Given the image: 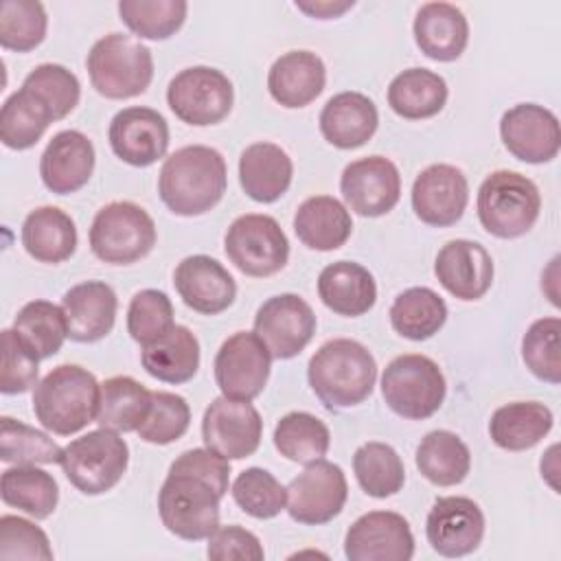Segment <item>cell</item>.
Listing matches in <instances>:
<instances>
[{
	"instance_id": "cell-1",
	"label": "cell",
	"mask_w": 561,
	"mask_h": 561,
	"mask_svg": "<svg viewBox=\"0 0 561 561\" xmlns=\"http://www.w3.org/2000/svg\"><path fill=\"white\" fill-rule=\"evenodd\" d=\"M228 186L224 156L206 145H188L164 158L158 173L162 204L180 217H197L215 208Z\"/></svg>"
},
{
	"instance_id": "cell-2",
	"label": "cell",
	"mask_w": 561,
	"mask_h": 561,
	"mask_svg": "<svg viewBox=\"0 0 561 561\" xmlns=\"http://www.w3.org/2000/svg\"><path fill=\"white\" fill-rule=\"evenodd\" d=\"M307 379L327 410H344L370 397L377 381V362L362 342L335 337L311 355Z\"/></svg>"
},
{
	"instance_id": "cell-3",
	"label": "cell",
	"mask_w": 561,
	"mask_h": 561,
	"mask_svg": "<svg viewBox=\"0 0 561 561\" xmlns=\"http://www.w3.org/2000/svg\"><path fill=\"white\" fill-rule=\"evenodd\" d=\"M99 403L101 383L90 370L77 364L53 368L33 390L35 419L57 436L77 434L96 421Z\"/></svg>"
},
{
	"instance_id": "cell-4",
	"label": "cell",
	"mask_w": 561,
	"mask_h": 561,
	"mask_svg": "<svg viewBox=\"0 0 561 561\" xmlns=\"http://www.w3.org/2000/svg\"><path fill=\"white\" fill-rule=\"evenodd\" d=\"M92 88L114 101L142 94L153 79V55L136 37L110 33L96 39L85 59Z\"/></svg>"
},
{
	"instance_id": "cell-5",
	"label": "cell",
	"mask_w": 561,
	"mask_h": 561,
	"mask_svg": "<svg viewBox=\"0 0 561 561\" xmlns=\"http://www.w3.org/2000/svg\"><path fill=\"white\" fill-rule=\"evenodd\" d=\"M478 219L482 228L497 239H517L526 234L541 210L537 184L508 169L493 171L478 188Z\"/></svg>"
},
{
	"instance_id": "cell-6",
	"label": "cell",
	"mask_w": 561,
	"mask_h": 561,
	"mask_svg": "<svg viewBox=\"0 0 561 561\" xmlns=\"http://www.w3.org/2000/svg\"><path fill=\"white\" fill-rule=\"evenodd\" d=\"M447 383L438 364L421 353L394 357L381 375L386 405L410 421L430 419L445 401Z\"/></svg>"
},
{
	"instance_id": "cell-7",
	"label": "cell",
	"mask_w": 561,
	"mask_h": 561,
	"mask_svg": "<svg viewBox=\"0 0 561 561\" xmlns=\"http://www.w3.org/2000/svg\"><path fill=\"white\" fill-rule=\"evenodd\" d=\"M61 469L68 482L83 495H101L114 489L127 471L129 447L118 432L99 427L64 447Z\"/></svg>"
},
{
	"instance_id": "cell-8",
	"label": "cell",
	"mask_w": 561,
	"mask_h": 561,
	"mask_svg": "<svg viewBox=\"0 0 561 561\" xmlns=\"http://www.w3.org/2000/svg\"><path fill=\"white\" fill-rule=\"evenodd\" d=\"M92 254L110 265H129L145 259L156 245L151 215L134 202H110L96 210L90 226Z\"/></svg>"
},
{
	"instance_id": "cell-9",
	"label": "cell",
	"mask_w": 561,
	"mask_h": 561,
	"mask_svg": "<svg viewBox=\"0 0 561 561\" xmlns=\"http://www.w3.org/2000/svg\"><path fill=\"white\" fill-rule=\"evenodd\" d=\"M221 495L202 478L169 471L158 491V513L169 533L186 541L208 539L219 526Z\"/></svg>"
},
{
	"instance_id": "cell-10",
	"label": "cell",
	"mask_w": 561,
	"mask_h": 561,
	"mask_svg": "<svg viewBox=\"0 0 561 561\" xmlns=\"http://www.w3.org/2000/svg\"><path fill=\"white\" fill-rule=\"evenodd\" d=\"M224 250L239 272L254 278L280 272L289 259V241L278 221L256 213L241 215L228 226Z\"/></svg>"
},
{
	"instance_id": "cell-11",
	"label": "cell",
	"mask_w": 561,
	"mask_h": 561,
	"mask_svg": "<svg viewBox=\"0 0 561 561\" xmlns=\"http://www.w3.org/2000/svg\"><path fill=\"white\" fill-rule=\"evenodd\" d=\"M167 103L186 125H217L232 110L234 88L221 70L210 66H191L169 81Z\"/></svg>"
},
{
	"instance_id": "cell-12",
	"label": "cell",
	"mask_w": 561,
	"mask_h": 561,
	"mask_svg": "<svg viewBox=\"0 0 561 561\" xmlns=\"http://www.w3.org/2000/svg\"><path fill=\"white\" fill-rule=\"evenodd\" d=\"M348 484L340 465L324 458L305 465L287 484V513L305 526H320L337 517L346 504Z\"/></svg>"
},
{
	"instance_id": "cell-13",
	"label": "cell",
	"mask_w": 561,
	"mask_h": 561,
	"mask_svg": "<svg viewBox=\"0 0 561 561\" xmlns=\"http://www.w3.org/2000/svg\"><path fill=\"white\" fill-rule=\"evenodd\" d=\"M213 368L224 397L252 401L270 379L272 355L254 331H237L219 346Z\"/></svg>"
},
{
	"instance_id": "cell-14",
	"label": "cell",
	"mask_w": 561,
	"mask_h": 561,
	"mask_svg": "<svg viewBox=\"0 0 561 561\" xmlns=\"http://www.w3.org/2000/svg\"><path fill=\"white\" fill-rule=\"evenodd\" d=\"M254 333L263 340L272 359H291L311 342L316 313L298 294H278L259 307Z\"/></svg>"
},
{
	"instance_id": "cell-15",
	"label": "cell",
	"mask_w": 561,
	"mask_h": 561,
	"mask_svg": "<svg viewBox=\"0 0 561 561\" xmlns=\"http://www.w3.org/2000/svg\"><path fill=\"white\" fill-rule=\"evenodd\" d=\"M263 436V421L250 401L217 397L204 410L202 438L204 445L228 460L252 456Z\"/></svg>"
},
{
	"instance_id": "cell-16",
	"label": "cell",
	"mask_w": 561,
	"mask_h": 561,
	"mask_svg": "<svg viewBox=\"0 0 561 561\" xmlns=\"http://www.w3.org/2000/svg\"><path fill=\"white\" fill-rule=\"evenodd\" d=\"M344 554L351 561H410L414 557V535L403 515L370 511L348 526Z\"/></svg>"
},
{
	"instance_id": "cell-17",
	"label": "cell",
	"mask_w": 561,
	"mask_h": 561,
	"mask_svg": "<svg viewBox=\"0 0 561 561\" xmlns=\"http://www.w3.org/2000/svg\"><path fill=\"white\" fill-rule=\"evenodd\" d=\"M340 191L348 210L362 217H381L390 213L401 197V175L392 160L368 156L344 167Z\"/></svg>"
},
{
	"instance_id": "cell-18",
	"label": "cell",
	"mask_w": 561,
	"mask_h": 561,
	"mask_svg": "<svg viewBox=\"0 0 561 561\" xmlns=\"http://www.w3.org/2000/svg\"><path fill=\"white\" fill-rule=\"evenodd\" d=\"M425 535L440 557H467L478 550L484 537V513L471 497H438L427 513Z\"/></svg>"
},
{
	"instance_id": "cell-19",
	"label": "cell",
	"mask_w": 561,
	"mask_h": 561,
	"mask_svg": "<svg viewBox=\"0 0 561 561\" xmlns=\"http://www.w3.org/2000/svg\"><path fill=\"white\" fill-rule=\"evenodd\" d=\"M500 138L508 153L528 164H543L557 158L561 147L559 118L543 105L519 103L500 118Z\"/></svg>"
},
{
	"instance_id": "cell-20",
	"label": "cell",
	"mask_w": 561,
	"mask_h": 561,
	"mask_svg": "<svg viewBox=\"0 0 561 561\" xmlns=\"http://www.w3.org/2000/svg\"><path fill=\"white\" fill-rule=\"evenodd\" d=\"M412 210L414 215L436 228L454 226L469 202V184L465 173L454 164H430L412 184Z\"/></svg>"
},
{
	"instance_id": "cell-21",
	"label": "cell",
	"mask_w": 561,
	"mask_h": 561,
	"mask_svg": "<svg viewBox=\"0 0 561 561\" xmlns=\"http://www.w3.org/2000/svg\"><path fill=\"white\" fill-rule=\"evenodd\" d=\"M110 147L116 158L131 167H149L169 149V125L151 107H125L110 123Z\"/></svg>"
},
{
	"instance_id": "cell-22",
	"label": "cell",
	"mask_w": 561,
	"mask_h": 561,
	"mask_svg": "<svg viewBox=\"0 0 561 561\" xmlns=\"http://www.w3.org/2000/svg\"><path fill=\"white\" fill-rule=\"evenodd\" d=\"M438 283L458 300H480L493 285V259L471 239L447 241L434 261Z\"/></svg>"
},
{
	"instance_id": "cell-23",
	"label": "cell",
	"mask_w": 561,
	"mask_h": 561,
	"mask_svg": "<svg viewBox=\"0 0 561 561\" xmlns=\"http://www.w3.org/2000/svg\"><path fill=\"white\" fill-rule=\"evenodd\" d=\"M173 285L184 305L204 316L226 311L237 296V283L230 272L206 254L182 259L173 272Z\"/></svg>"
},
{
	"instance_id": "cell-24",
	"label": "cell",
	"mask_w": 561,
	"mask_h": 561,
	"mask_svg": "<svg viewBox=\"0 0 561 561\" xmlns=\"http://www.w3.org/2000/svg\"><path fill=\"white\" fill-rule=\"evenodd\" d=\"M94 171V145L79 129L57 131L42 158L39 175L48 191L57 195H68L88 184Z\"/></svg>"
},
{
	"instance_id": "cell-25",
	"label": "cell",
	"mask_w": 561,
	"mask_h": 561,
	"mask_svg": "<svg viewBox=\"0 0 561 561\" xmlns=\"http://www.w3.org/2000/svg\"><path fill=\"white\" fill-rule=\"evenodd\" d=\"M61 309L72 342L90 344L103 340L116 320V291L103 280H85L70 287L61 298Z\"/></svg>"
},
{
	"instance_id": "cell-26",
	"label": "cell",
	"mask_w": 561,
	"mask_h": 561,
	"mask_svg": "<svg viewBox=\"0 0 561 561\" xmlns=\"http://www.w3.org/2000/svg\"><path fill=\"white\" fill-rule=\"evenodd\" d=\"M324 61L311 50H289L280 55L267 72V90L272 99L289 110L316 101L324 90Z\"/></svg>"
},
{
	"instance_id": "cell-27",
	"label": "cell",
	"mask_w": 561,
	"mask_h": 561,
	"mask_svg": "<svg viewBox=\"0 0 561 561\" xmlns=\"http://www.w3.org/2000/svg\"><path fill=\"white\" fill-rule=\"evenodd\" d=\"M322 138L337 149H357L373 138L379 125L375 103L362 92L333 94L318 118Z\"/></svg>"
},
{
	"instance_id": "cell-28",
	"label": "cell",
	"mask_w": 561,
	"mask_h": 561,
	"mask_svg": "<svg viewBox=\"0 0 561 561\" xmlns=\"http://www.w3.org/2000/svg\"><path fill=\"white\" fill-rule=\"evenodd\" d=\"M414 42L434 61L458 59L469 42L465 13L449 2H425L414 18Z\"/></svg>"
},
{
	"instance_id": "cell-29",
	"label": "cell",
	"mask_w": 561,
	"mask_h": 561,
	"mask_svg": "<svg viewBox=\"0 0 561 561\" xmlns=\"http://www.w3.org/2000/svg\"><path fill=\"white\" fill-rule=\"evenodd\" d=\"M291 158L274 142H252L241 151L239 184L259 204H272L283 197L291 184Z\"/></svg>"
},
{
	"instance_id": "cell-30",
	"label": "cell",
	"mask_w": 561,
	"mask_h": 561,
	"mask_svg": "<svg viewBox=\"0 0 561 561\" xmlns=\"http://www.w3.org/2000/svg\"><path fill=\"white\" fill-rule=\"evenodd\" d=\"M318 296L333 313L357 318L373 309L377 285L364 265L355 261H335L320 272Z\"/></svg>"
},
{
	"instance_id": "cell-31",
	"label": "cell",
	"mask_w": 561,
	"mask_h": 561,
	"mask_svg": "<svg viewBox=\"0 0 561 561\" xmlns=\"http://www.w3.org/2000/svg\"><path fill=\"white\" fill-rule=\"evenodd\" d=\"M294 232L309 250L331 252L348 241L353 219L340 199L331 195H313L298 206L294 215Z\"/></svg>"
},
{
	"instance_id": "cell-32",
	"label": "cell",
	"mask_w": 561,
	"mask_h": 561,
	"mask_svg": "<svg viewBox=\"0 0 561 561\" xmlns=\"http://www.w3.org/2000/svg\"><path fill=\"white\" fill-rule=\"evenodd\" d=\"M140 362L153 379L184 383L197 375L199 342L188 327L173 324L164 335L142 346Z\"/></svg>"
},
{
	"instance_id": "cell-33",
	"label": "cell",
	"mask_w": 561,
	"mask_h": 561,
	"mask_svg": "<svg viewBox=\"0 0 561 561\" xmlns=\"http://www.w3.org/2000/svg\"><path fill=\"white\" fill-rule=\"evenodd\" d=\"M22 245L39 263H61L75 254L77 228L68 213L57 206L31 210L22 224Z\"/></svg>"
},
{
	"instance_id": "cell-34",
	"label": "cell",
	"mask_w": 561,
	"mask_h": 561,
	"mask_svg": "<svg viewBox=\"0 0 561 561\" xmlns=\"http://www.w3.org/2000/svg\"><path fill=\"white\" fill-rule=\"evenodd\" d=\"M554 416L539 401H513L500 405L489 421L491 440L506 451H524L535 447L550 430Z\"/></svg>"
},
{
	"instance_id": "cell-35",
	"label": "cell",
	"mask_w": 561,
	"mask_h": 561,
	"mask_svg": "<svg viewBox=\"0 0 561 561\" xmlns=\"http://www.w3.org/2000/svg\"><path fill=\"white\" fill-rule=\"evenodd\" d=\"M445 79L427 68H408L399 72L388 85L390 110L408 121L436 116L447 103Z\"/></svg>"
},
{
	"instance_id": "cell-36",
	"label": "cell",
	"mask_w": 561,
	"mask_h": 561,
	"mask_svg": "<svg viewBox=\"0 0 561 561\" xmlns=\"http://www.w3.org/2000/svg\"><path fill=\"white\" fill-rule=\"evenodd\" d=\"M151 410V390L127 375L110 377L101 383L96 423L112 432H138Z\"/></svg>"
},
{
	"instance_id": "cell-37",
	"label": "cell",
	"mask_w": 561,
	"mask_h": 561,
	"mask_svg": "<svg viewBox=\"0 0 561 561\" xmlns=\"http://www.w3.org/2000/svg\"><path fill=\"white\" fill-rule=\"evenodd\" d=\"M416 469L436 486L460 484L471 469V454L462 438L449 430H434L416 447Z\"/></svg>"
},
{
	"instance_id": "cell-38",
	"label": "cell",
	"mask_w": 561,
	"mask_h": 561,
	"mask_svg": "<svg viewBox=\"0 0 561 561\" xmlns=\"http://www.w3.org/2000/svg\"><path fill=\"white\" fill-rule=\"evenodd\" d=\"M0 495L7 506L24 511L35 519H46L59 502L55 478L35 465H15L2 471Z\"/></svg>"
},
{
	"instance_id": "cell-39",
	"label": "cell",
	"mask_w": 561,
	"mask_h": 561,
	"mask_svg": "<svg viewBox=\"0 0 561 561\" xmlns=\"http://www.w3.org/2000/svg\"><path fill=\"white\" fill-rule=\"evenodd\" d=\"M55 123L48 105L28 88L15 90L0 110V140L4 147L24 151L37 145L48 125Z\"/></svg>"
},
{
	"instance_id": "cell-40",
	"label": "cell",
	"mask_w": 561,
	"mask_h": 561,
	"mask_svg": "<svg viewBox=\"0 0 561 561\" xmlns=\"http://www.w3.org/2000/svg\"><path fill=\"white\" fill-rule=\"evenodd\" d=\"M447 320L445 300L430 287H410L401 291L390 307L392 329L414 342L427 340L443 329Z\"/></svg>"
},
{
	"instance_id": "cell-41",
	"label": "cell",
	"mask_w": 561,
	"mask_h": 561,
	"mask_svg": "<svg viewBox=\"0 0 561 561\" xmlns=\"http://www.w3.org/2000/svg\"><path fill=\"white\" fill-rule=\"evenodd\" d=\"M353 471L362 491L370 497H390L401 491L405 482L403 460L388 443L370 440L355 449Z\"/></svg>"
},
{
	"instance_id": "cell-42",
	"label": "cell",
	"mask_w": 561,
	"mask_h": 561,
	"mask_svg": "<svg viewBox=\"0 0 561 561\" xmlns=\"http://www.w3.org/2000/svg\"><path fill=\"white\" fill-rule=\"evenodd\" d=\"M331 434L324 421L309 412H289L274 427V447L291 462L309 465L327 456Z\"/></svg>"
},
{
	"instance_id": "cell-43",
	"label": "cell",
	"mask_w": 561,
	"mask_h": 561,
	"mask_svg": "<svg viewBox=\"0 0 561 561\" xmlns=\"http://www.w3.org/2000/svg\"><path fill=\"white\" fill-rule=\"evenodd\" d=\"M13 329L37 353L39 359L57 355L64 340L68 337V324L61 305L48 300L26 302L13 320Z\"/></svg>"
},
{
	"instance_id": "cell-44",
	"label": "cell",
	"mask_w": 561,
	"mask_h": 561,
	"mask_svg": "<svg viewBox=\"0 0 561 561\" xmlns=\"http://www.w3.org/2000/svg\"><path fill=\"white\" fill-rule=\"evenodd\" d=\"M184 0H121L118 15L123 24L140 39H169L186 20Z\"/></svg>"
},
{
	"instance_id": "cell-45",
	"label": "cell",
	"mask_w": 561,
	"mask_h": 561,
	"mask_svg": "<svg viewBox=\"0 0 561 561\" xmlns=\"http://www.w3.org/2000/svg\"><path fill=\"white\" fill-rule=\"evenodd\" d=\"M64 447L48 434L15 421L0 419V460L7 465H55L61 462Z\"/></svg>"
},
{
	"instance_id": "cell-46",
	"label": "cell",
	"mask_w": 561,
	"mask_h": 561,
	"mask_svg": "<svg viewBox=\"0 0 561 561\" xmlns=\"http://www.w3.org/2000/svg\"><path fill=\"white\" fill-rule=\"evenodd\" d=\"M48 28V15L42 2L4 0L0 4V46L4 50L28 53L37 48Z\"/></svg>"
},
{
	"instance_id": "cell-47",
	"label": "cell",
	"mask_w": 561,
	"mask_h": 561,
	"mask_svg": "<svg viewBox=\"0 0 561 561\" xmlns=\"http://www.w3.org/2000/svg\"><path fill=\"white\" fill-rule=\"evenodd\" d=\"M232 500L254 519H272L287 506V486H283L267 469H243L232 482Z\"/></svg>"
},
{
	"instance_id": "cell-48",
	"label": "cell",
	"mask_w": 561,
	"mask_h": 561,
	"mask_svg": "<svg viewBox=\"0 0 561 561\" xmlns=\"http://www.w3.org/2000/svg\"><path fill=\"white\" fill-rule=\"evenodd\" d=\"M561 320L557 316L535 320L522 337V357L526 368L541 381H561V351H559Z\"/></svg>"
},
{
	"instance_id": "cell-49",
	"label": "cell",
	"mask_w": 561,
	"mask_h": 561,
	"mask_svg": "<svg viewBox=\"0 0 561 561\" xmlns=\"http://www.w3.org/2000/svg\"><path fill=\"white\" fill-rule=\"evenodd\" d=\"M24 88L35 92L53 112L55 121L66 118L81 99V83L75 72L61 64H39L22 81Z\"/></svg>"
},
{
	"instance_id": "cell-50",
	"label": "cell",
	"mask_w": 561,
	"mask_h": 561,
	"mask_svg": "<svg viewBox=\"0 0 561 561\" xmlns=\"http://www.w3.org/2000/svg\"><path fill=\"white\" fill-rule=\"evenodd\" d=\"M191 423V408L184 397L167 390L151 392V410L138 427V436L151 445H169L182 438Z\"/></svg>"
},
{
	"instance_id": "cell-51",
	"label": "cell",
	"mask_w": 561,
	"mask_h": 561,
	"mask_svg": "<svg viewBox=\"0 0 561 561\" xmlns=\"http://www.w3.org/2000/svg\"><path fill=\"white\" fill-rule=\"evenodd\" d=\"M171 298L160 289H140L127 309V331L140 346L158 340L173 327Z\"/></svg>"
},
{
	"instance_id": "cell-52",
	"label": "cell",
	"mask_w": 561,
	"mask_h": 561,
	"mask_svg": "<svg viewBox=\"0 0 561 561\" xmlns=\"http://www.w3.org/2000/svg\"><path fill=\"white\" fill-rule=\"evenodd\" d=\"M39 357L37 353L18 335L15 329L2 331V394H22L37 386Z\"/></svg>"
},
{
	"instance_id": "cell-53",
	"label": "cell",
	"mask_w": 561,
	"mask_h": 561,
	"mask_svg": "<svg viewBox=\"0 0 561 561\" xmlns=\"http://www.w3.org/2000/svg\"><path fill=\"white\" fill-rule=\"evenodd\" d=\"M0 559H39L50 561L53 548L46 533L33 522L18 515L0 517Z\"/></svg>"
},
{
	"instance_id": "cell-54",
	"label": "cell",
	"mask_w": 561,
	"mask_h": 561,
	"mask_svg": "<svg viewBox=\"0 0 561 561\" xmlns=\"http://www.w3.org/2000/svg\"><path fill=\"white\" fill-rule=\"evenodd\" d=\"M206 554L215 561H261L265 557L259 537L237 524L217 526L208 537Z\"/></svg>"
},
{
	"instance_id": "cell-55",
	"label": "cell",
	"mask_w": 561,
	"mask_h": 561,
	"mask_svg": "<svg viewBox=\"0 0 561 561\" xmlns=\"http://www.w3.org/2000/svg\"><path fill=\"white\" fill-rule=\"evenodd\" d=\"M169 471H184L193 473L202 480H206L221 497L228 493V480H230V462L221 454L213 451L210 447H197L180 454Z\"/></svg>"
},
{
	"instance_id": "cell-56",
	"label": "cell",
	"mask_w": 561,
	"mask_h": 561,
	"mask_svg": "<svg viewBox=\"0 0 561 561\" xmlns=\"http://www.w3.org/2000/svg\"><path fill=\"white\" fill-rule=\"evenodd\" d=\"M353 4H355L353 0L351 2H296V9L305 11L311 18H318V20H331V18H337L344 11L353 9Z\"/></svg>"
}]
</instances>
